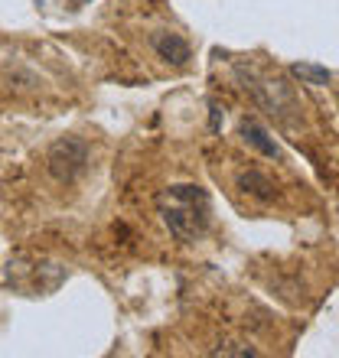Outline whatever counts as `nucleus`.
I'll use <instances>...</instances> for the list:
<instances>
[{"label":"nucleus","mask_w":339,"mask_h":358,"mask_svg":"<svg viewBox=\"0 0 339 358\" xmlns=\"http://www.w3.org/2000/svg\"><path fill=\"white\" fill-rule=\"evenodd\" d=\"M157 208L163 215V225L179 241H199L209 228L212 202L202 186H170L157 196Z\"/></svg>","instance_id":"f257e3e1"},{"label":"nucleus","mask_w":339,"mask_h":358,"mask_svg":"<svg viewBox=\"0 0 339 358\" xmlns=\"http://www.w3.org/2000/svg\"><path fill=\"white\" fill-rule=\"evenodd\" d=\"M46 166L59 182H76L88 170V143L78 137H59L46 153Z\"/></svg>","instance_id":"f03ea898"},{"label":"nucleus","mask_w":339,"mask_h":358,"mask_svg":"<svg viewBox=\"0 0 339 358\" xmlns=\"http://www.w3.org/2000/svg\"><path fill=\"white\" fill-rule=\"evenodd\" d=\"M151 46L170 66H186L189 62V43L183 36H177V33H153Z\"/></svg>","instance_id":"7ed1b4c3"},{"label":"nucleus","mask_w":339,"mask_h":358,"mask_svg":"<svg viewBox=\"0 0 339 358\" xmlns=\"http://www.w3.org/2000/svg\"><path fill=\"white\" fill-rule=\"evenodd\" d=\"M238 134H242V141L251 143V147H254L258 153L271 157V160H284L281 147H277V143H274L271 137H268V131H264V127H261L258 121H248V117H245V121L238 124Z\"/></svg>","instance_id":"20e7f679"},{"label":"nucleus","mask_w":339,"mask_h":358,"mask_svg":"<svg viewBox=\"0 0 339 358\" xmlns=\"http://www.w3.org/2000/svg\"><path fill=\"white\" fill-rule=\"evenodd\" d=\"M238 189H242V192H251V196L261 199V202L274 199V182L264 176V173H258V170L242 173V176H238Z\"/></svg>","instance_id":"39448f33"},{"label":"nucleus","mask_w":339,"mask_h":358,"mask_svg":"<svg viewBox=\"0 0 339 358\" xmlns=\"http://www.w3.org/2000/svg\"><path fill=\"white\" fill-rule=\"evenodd\" d=\"M291 76L293 78H300L303 85H330V72H326V69L323 66H313V62H297V66H291Z\"/></svg>","instance_id":"423d86ee"},{"label":"nucleus","mask_w":339,"mask_h":358,"mask_svg":"<svg viewBox=\"0 0 339 358\" xmlns=\"http://www.w3.org/2000/svg\"><path fill=\"white\" fill-rule=\"evenodd\" d=\"M209 131L212 134L222 131V108L216 101H209Z\"/></svg>","instance_id":"0eeeda50"},{"label":"nucleus","mask_w":339,"mask_h":358,"mask_svg":"<svg viewBox=\"0 0 339 358\" xmlns=\"http://www.w3.org/2000/svg\"><path fill=\"white\" fill-rule=\"evenodd\" d=\"M216 355H258V352L248 345H222V349H216Z\"/></svg>","instance_id":"6e6552de"}]
</instances>
